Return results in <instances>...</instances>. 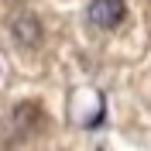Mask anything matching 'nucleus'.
<instances>
[{"label":"nucleus","mask_w":151,"mask_h":151,"mask_svg":"<svg viewBox=\"0 0 151 151\" xmlns=\"http://www.w3.org/2000/svg\"><path fill=\"white\" fill-rule=\"evenodd\" d=\"M89 24L100 31H113V28H120L124 17H127V4L124 0H93L89 4Z\"/></svg>","instance_id":"f257e3e1"},{"label":"nucleus","mask_w":151,"mask_h":151,"mask_svg":"<svg viewBox=\"0 0 151 151\" xmlns=\"http://www.w3.org/2000/svg\"><path fill=\"white\" fill-rule=\"evenodd\" d=\"M10 35L17 38L21 45H31V48H35L38 41H41V21H38L31 10H24V14H17V17H14V24H10Z\"/></svg>","instance_id":"f03ea898"}]
</instances>
